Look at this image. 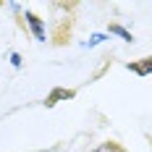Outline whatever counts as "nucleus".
<instances>
[{
  "label": "nucleus",
  "instance_id": "3",
  "mask_svg": "<svg viewBox=\"0 0 152 152\" xmlns=\"http://www.w3.org/2000/svg\"><path fill=\"white\" fill-rule=\"evenodd\" d=\"M126 68H129L131 74H137V76H150V74H152V55L139 58V61H131Z\"/></svg>",
  "mask_w": 152,
  "mask_h": 152
},
{
  "label": "nucleus",
  "instance_id": "2",
  "mask_svg": "<svg viewBox=\"0 0 152 152\" xmlns=\"http://www.w3.org/2000/svg\"><path fill=\"white\" fill-rule=\"evenodd\" d=\"M74 97H76V89H66V87H55V89H53V92H50V94L45 97V107H55L58 102H63V100L68 102V100H74Z\"/></svg>",
  "mask_w": 152,
  "mask_h": 152
},
{
  "label": "nucleus",
  "instance_id": "4",
  "mask_svg": "<svg viewBox=\"0 0 152 152\" xmlns=\"http://www.w3.org/2000/svg\"><path fill=\"white\" fill-rule=\"evenodd\" d=\"M68 34H71V21L66 18V21H61V26L55 29V34H53V42H55V45H63V42L68 39Z\"/></svg>",
  "mask_w": 152,
  "mask_h": 152
},
{
  "label": "nucleus",
  "instance_id": "7",
  "mask_svg": "<svg viewBox=\"0 0 152 152\" xmlns=\"http://www.w3.org/2000/svg\"><path fill=\"white\" fill-rule=\"evenodd\" d=\"M102 39H105V34H94V37H92V39H89V42H87L84 47H94V45H100Z\"/></svg>",
  "mask_w": 152,
  "mask_h": 152
},
{
  "label": "nucleus",
  "instance_id": "8",
  "mask_svg": "<svg viewBox=\"0 0 152 152\" xmlns=\"http://www.w3.org/2000/svg\"><path fill=\"white\" fill-rule=\"evenodd\" d=\"M11 63L18 68V66H21V55H18V53H13V55H11Z\"/></svg>",
  "mask_w": 152,
  "mask_h": 152
},
{
  "label": "nucleus",
  "instance_id": "6",
  "mask_svg": "<svg viewBox=\"0 0 152 152\" xmlns=\"http://www.w3.org/2000/svg\"><path fill=\"white\" fill-rule=\"evenodd\" d=\"M94 152H126V150H123L118 142H102V144L94 147Z\"/></svg>",
  "mask_w": 152,
  "mask_h": 152
},
{
  "label": "nucleus",
  "instance_id": "5",
  "mask_svg": "<svg viewBox=\"0 0 152 152\" xmlns=\"http://www.w3.org/2000/svg\"><path fill=\"white\" fill-rule=\"evenodd\" d=\"M107 31H110V34H118L121 39H126V42H134V34H131L129 29H123L121 24H110V26H107Z\"/></svg>",
  "mask_w": 152,
  "mask_h": 152
},
{
  "label": "nucleus",
  "instance_id": "1",
  "mask_svg": "<svg viewBox=\"0 0 152 152\" xmlns=\"http://www.w3.org/2000/svg\"><path fill=\"white\" fill-rule=\"evenodd\" d=\"M24 18H26V24H29V29H31V34H34V39H37V42H47L45 21H42L37 13H31V11H26V13H24Z\"/></svg>",
  "mask_w": 152,
  "mask_h": 152
}]
</instances>
